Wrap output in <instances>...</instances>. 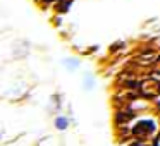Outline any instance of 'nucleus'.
I'll list each match as a JSON object with an SVG mask.
<instances>
[{
	"instance_id": "2",
	"label": "nucleus",
	"mask_w": 160,
	"mask_h": 146,
	"mask_svg": "<svg viewBox=\"0 0 160 146\" xmlns=\"http://www.w3.org/2000/svg\"><path fill=\"white\" fill-rule=\"evenodd\" d=\"M95 84H97V77L93 76V74H84L83 77V88L86 91H91L95 88Z\"/></svg>"
},
{
	"instance_id": "3",
	"label": "nucleus",
	"mask_w": 160,
	"mask_h": 146,
	"mask_svg": "<svg viewBox=\"0 0 160 146\" xmlns=\"http://www.w3.org/2000/svg\"><path fill=\"white\" fill-rule=\"evenodd\" d=\"M62 66L66 67L67 71H76V69H79L81 62L78 59H64L62 60Z\"/></svg>"
},
{
	"instance_id": "1",
	"label": "nucleus",
	"mask_w": 160,
	"mask_h": 146,
	"mask_svg": "<svg viewBox=\"0 0 160 146\" xmlns=\"http://www.w3.org/2000/svg\"><path fill=\"white\" fill-rule=\"evenodd\" d=\"M53 125H55L57 131H66V129H69L71 120H69V117H66V115H57L55 120H53Z\"/></svg>"
}]
</instances>
